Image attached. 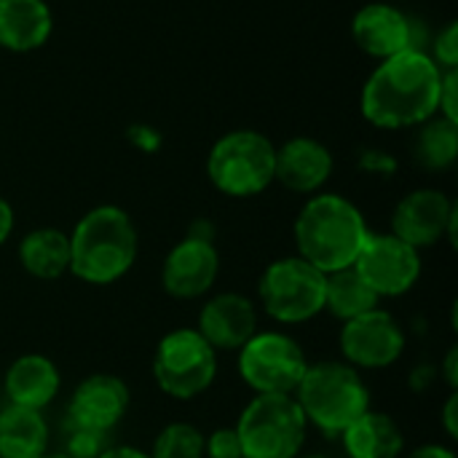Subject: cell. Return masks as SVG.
I'll use <instances>...</instances> for the list:
<instances>
[{
    "label": "cell",
    "mask_w": 458,
    "mask_h": 458,
    "mask_svg": "<svg viewBox=\"0 0 458 458\" xmlns=\"http://www.w3.org/2000/svg\"><path fill=\"white\" fill-rule=\"evenodd\" d=\"M456 204L443 191L419 188V191H411L394 207L389 233H394L413 250H427L443 239L456 244Z\"/></svg>",
    "instance_id": "obj_11"
},
{
    "label": "cell",
    "mask_w": 458,
    "mask_h": 458,
    "mask_svg": "<svg viewBox=\"0 0 458 458\" xmlns=\"http://www.w3.org/2000/svg\"><path fill=\"white\" fill-rule=\"evenodd\" d=\"M352 38L368 56L384 62L416 48L413 21L392 3H368L352 19Z\"/></svg>",
    "instance_id": "obj_15"
},
{
    "label": "cell",
    "mask_w": 458,
    "mask_h": 458,
    "mask_svg": "<svg viewBox=\"0 0 458 458\" xmlns=\"http://www.w3.org/2000/svg\"><path fill=\"white\" fill-rule=\"evenodd\" d=\"M204 456L207 458H244L242 456V443L233 427L215 429L204 440Z\"/></svg>",
    "instance_id": "obj_28"
},
{
    "label": "cell",
    "mask_w": 458,
    "mask_h": 458,
    "mask_svg": "<svg viewBox=\"0 0 458 458\" xmlns=\"http://www.w3.org/2000/svg\"><path fill=\"white\" fill-rule=\"evenodd\" d=\"M306 424H314L327 437H341L365 411H370V392L360 370L346 362L309 365L298 389L293 392Z\"/></svg>",
    "instance_id": "obj_4"
},
{
    "label": "cell",
    "mask_w": 458,
    "mask_h": 458,
    "mask_svg": "<svg viewBox=\"0 0 458 458\" xmlns=\"http://www.w3.org/2000/svg\"><path fill=\"white\" fill-rule=\"evenodd\" d=\"M54 32V13L46 0H0V48L27 54Z\"/></svg>",
    "instance_id": "obj_18"
},
{
    "label": "cell",
    "mask_w": 458,
    "mask_h": 458,
    "mask_svg": "<svg viewBox=\"0 0 458 458\" xmlns=\"http://www.w3.org/2000/svg\"><path fill=\"white\" fill-rule=\"evenodd\" d=\"M233 429L244 458H298L309 424L293 394H255Z\"/></svg>",
    "instance_id": "obj_6"
},
{
    "label": "cell",
    "mask_w": 458,
    "mask_h": 458,
    "mask_svg": "<svg viewBox=\"0 0 458 458\" xmlns=\"http://www.w3.org/2000/svg\"><path fill=\"white\" fill-rule=\"evenodd\" d=\"M354 271L378 298H400L411 293L421 276V255L394 233H368Z\"/></svg>",
    "instance_id": "obj_10"
},
{
    "label": "cell",
    "mask_w": 458,
    "mask_h": 458,
    "mask_svg": "<svg viewBox=\"0 0 458 458\" xmlns=\"http://www.w3.org/2000/svg\"><path fill=\"white\" fill-rule=\"evenodd\" d=\"M131 403L129 386L110 373H94L83 378L70 400V424L110 435L126 416Z\"/></svg>",
    "instance_id": "obj_14"
},
{
    "label": "cell",
    "mask_w": 458,
    "mask_h": 458,
    "mask_svg": "<svg viewBox=\"0 0 458 458\" xmlns=\"http://www.w3.org/2000/svg\"><path fill=\"white\" fill-rule=\"evenodd\" d=\"M408 458H456V454L445 445H421Z\"/></svg>",
    "instance_id": "obj_35"
},
{
    "label": "cell",
    "mask_w": 458,
    "mask_h": 458,
    "mask_svg": "<svg viewBox=\"0 0 458 458\" xmlns=\"http://www.w3.org/2000/svg\"><path fill=\"white\" fill-rule=\"evenodd\" d=\"M437 115H443V118L456 121L458 123V70H445V72H443Z\"/></svg>",
    "instance_id": "obj_29"
},
{
    "label": "cell",
    "mask_w": 458,
    "mask_h": 458,
    "mask_svg": "<svg viewBox=\"0 0 458 458\" xmlns=\"http://www.w3.org/2000/svg\"><path fill=\"white\" fill-rule=\"evenodd\" d=\"M368 233L362 212L341 193H314L295 220L298 255L322 274L354 266Z\"/></svg>",
    "instance_id": "obj_2"
},
{
    "label": "cell",
    "mask_w": 458,
    "mask_h": 458,
    "mask_svg": "<svg viewBox=\"0 0 458 458\" xmlns=\"http://www.w3.org/2000/svg\"><path fill=\"white\" fill-rule=\"evenodd\" d=\"M327 274L306 263L301 255L274 260L260 276V303L266 314L282 325H301L325 311Z\"/></svg>",
    "instance_id": "obj_7"
},
{
    "label": "cell",
    "mask_w": 458,
    "mask_h": 458,
    "mask_svg": "<svg viewBox=\"0 0 458 458\" xmlns=\"http://www.w3.org/2000/svg\"><path fill=\"white\" fill-rule=\"evenodd\" d=\"M107 435L105 432H94L78 424H70L67 429V454L70 458H99L107 451Z\"/></svg>",
    "instance_id": "obj_26"
},
{
    "label": "cell",
    "mask_w": 458,
    "mask_h": 458,
    "mask_svg": "<svg viewBox=\"0 0 458 458\" xmlns=\"http://www.w3.org/2000/svg\"><path fill=\"white\" fill-rule=\"evenodd\" d=\"M443 424H445V432H448V437H454V440H456V435H458V394L456 392H451V397H448V403H445V411H443Z\"/></svg>",
    "instance_id": "obj_32"
},
{
    "label": "cell",
    "mask_w": 458,
    "mask_h": 458,
    "mask_svg": "<svg viewBox=\"0 0 458 458\" xmlns=\"http://www.w3.org/2000/svg\"><path fill=\"white\" fill-rule=\"evenodd\" d=\"M19 263L35 279H59L70 271V236L59 228H35L19 244Z\"/></svg>",
    "instance_id": "obj_22"
},
{
    "label": "cell",
    "mask_w": 458,
    "mask_h": 458,
    "mask_svg": "<svg viewBox=\"0 0 458 458\" xmlns=\"http://www.w3.org/2000/svg\"><path fill=\"white\" fill-rule=\"evenodd\" d=\"M3 386H5V394H8L11 405L30 408V411H43L59 394L62 378H59L56 365L48 357L24 354V357H16L8 365Z\"/></svg>",
    "instance_id": "obj_19"
},
{
    "label": "cell",
    "mask_w": 458,
    "mask_h": 458,
    "mask_svg": "<svg viewBox=\"0 0 458 458\" xmlns=\"http://www.w3.org/2000/svg\"><path fill=\"white\" fill-rule=\"evenodd\" d=\"M43 458H70V456H64V454H59V456H48V454H46Z\"/></svg>",
    "instance_id": "obj_38"
},
{
    "label": "cell",
    "mask_w": 458,
    "mask_h": 458,
    "mask_svg": "<svg viewBox=\"0 0 458 458\" xmlns=\"http://www.w3.org/2000/svg\"><path fill=\"white\" fill-rule=\"evenodd\" d=\"M333 174V153L314 137H293L276 148L274 182H282L293 193L314 196Z\"/></svg>",
    "instance_id": "obj_17"
},
{
    "label": "cell",
    "mask_w": 458,
    "mask_h": 458,
    "mask_svg": "<svg viewBox=\"0 0 458 458\" xmlns=\"http://www.w3.org/2000/svg\"><path fill=\"white\" fill-rule=\"evenodd\" d=\"M443 370H445V381H448L451 392H456V386H458V349H456V346H454V349L448 352V357H445V365H443Z\"/></svg>",
    "instance_id": "obj_34"
},
{
    "label": "cell",
    "mask_w": 458,
    "mask_h": 458,
    "mask_svg": "<svg viewBox=\"0 0 458 458\" xmlns=\"http://www.w3.org/2000/svg\"><path fill=\"white\" fill-rule=\"evenodd\" d=\"M217 376V352L199 330L180 327L158 341L153 357V378L172 400H196Z\"/></svg>",
    "instance_id": "obj_8"
},
{
    "label": "cell",
    "mask_w": 458,
    "mask_h": 458,
    "mask_svg": "<svg viewBox=\"0 0 458 458\" xmlns=\"http://www.w3.org/2000/svg\"><path fill=\"white\" fill-rule=\"evenodd\" d=\"M131 140H134V145L142 148V150H156V148L161 145V134L153 131L150 126H134V129H131Z\"/></svg>",
    "instance_id": "obj_31"
},
{
    "label": "cell",
    "mask_w": 458,
    "mask_h": 458,
    "mask_svg": "<svg viewBox=\"0 0 458 458\" xmlns=\"http://www.w3.org/2000/svg\"><path fill=\"white\" fill-rule=\"evenodd\" d=\"M137 228L115 204L89 209L70 233V271L86 284H113L137 260Z\"/></svg>",
    "instance_id": "obj_3"
},
{
    "label": "cell",
    "mask_w": 458,
    "mask_h": 458,
    "mask_svg": "<svg viewBox=\"0 0 458 458\" xmlns=\"http://www.w3.org/2000/svg\"><path fill=\"white\" fill-rule=\"evenodd\" d=\"M298 458H327V456H322V454H309V456H298Z\"/></svg>",
    "instance_id": "obj_37"
},
{
    "label": "cell",
    "mask_w": 458,
    "mask_h": 458,
    "mask_svg": "<svg viewBox=\"0 0 458 458\" xmlns=\"http://www.w3.org/2000/svg\"><path fill=\"white\" fill-rule=\"evenodd\" d=\"M338 344L346 365L357 370H384L403 357L405 333L389 311L373 309L357 319L344 322Z\"/></svg>",
    "instance_id": "obj_12"
},
{
    "label": "cell",
    "mask_w": 458,
    "mask_h": 458,
    "mask_svg": "<svg viewBox=\"0 0 458 458\" xmlns=\"http://www.w3.org/2000/svg\"><path fill=\"white\" fill-rule=\"evenodd\" d=\"M413 158L427 172H445L458 158V123L443 115H435L416 126Z\"/></svg>",
    "instance_id": "obj_24"
},
{
    "label": "cell",
    "mask_w": 458,
    "mask_h": 458,
    "mask_svg": "<svg viewBox=\"0 0 458 458\" xmlns=\"http://www.w3.org/2000/svg\"><path fill=\"white\" fill-rule=\"evenodd\" d=\"M99 458H150V454H142V451L129 448V445H118V448H107Z\"/></svg>",
    "instance_id": "obj_36"
},
{
    "label": "cell",
    "mask_w": 458,
    "mask_h": 458,
    "mask_svg": "<svg viewBox=\"0 0 458 458\" xmlns=\"http://www.w3.org/2000/svg\"><path fill=\"white\" fill-rule=\"evenodd\" d=\"M341 440L352 458H400L405 448L397 421L378 411H365L344 429Z\"/></svg>",
    "instance_id": "obj_20"
},
{
    "label": "cell",
    "mask_w": 458,
    "mask_h": 458,
    "mask_svg": "<svg viewBox=\"0 0 458 458\" xmlns=\"http://www.w3.org/2000/svg\"><path fill=\"white\" fill-rule=\"evenodd\" d=\"M443 70L421 48L378 62L360 94V110L376 129H416L437 115Z\"/></svg>",
    "instance_id": "obj_1"
},
{
    "label": "cell",
    "mask_w": 458,
    "mask_h": 458,
    "mask_svg": "<svg viewBox=\"0 0 458 458\" xmlns=\"http://www.w3.org/2000/svg\"><path fill=\"white\" fill-rule=\"evenodd\" d=\"M196 330L215 352H239L258 333L255 303L239 293H220L204 303Z\"/></svg>",
    "instance_id": "obj_16"
},
{
    "label": "cell",
    "mask_w": 458,
    "mask_h": 458,
    "mask_svg": "<svg viewBox=\"0 0 458 458\" xmlns=\"http://www.w3.org/2000/svg\"><path fill=\"white\" fill-rule=\"evenodd\" d=\"M276 145L258 129H233L223 134L207 156L209 182L231 196L250 199L274 182Z\"/></svg>",
    "instance_id": "obj_5"
},
{
    "label": "cell",
    "mask_w": 458,
    "mask_h": 458,
    "mask_svg": "<svg viewBox=\"0 0 458 458\" xmlns=\"http://www.w3.org/2000/svg\"><path fill=\"white\" fill-rule=\"evenodd\" d=\"M378 301L381 298L362 282V276L354 271V266L327 274V282H325V309L335 319H341V322L357 319V317L378 309Z\"/></svg>",
    "instance_id": "obj_23"
},
{
    "label": "cell",
    "mask_w": 458,
    "mask_h": 458,
    "mask_svg": "<svg viewBox=\"0 0 458 458\" xmlns=\"http://www.w3.org/2000/svg\"><path fill=\"white\" fill-rule=\"evenodd\" d=\"M360 166L365 169V172H384V174H392L394 169H397V161H392L389 156H384V153H365L362 156V161H360Z\"/></svg>",
    "instance_id": "obj_30"
},
{
    "label": "cell",
    "mask_w": 458,
    "mask_h": 458,
    "mask_svg": "<svg viewBox=\"0 0 458 458\" xmlns=\"http://www.w3.org/2000/svg\"><path fill=\"white\" fill-rule=\"evenodd\" d=\"M435 59V64L445 72V70H458V24L448 21L437 38H435V48L429 54Z\"/></svg>",
    "instance_id": "obj_27"
},
{
    "label": "cell",
    "mask_w": 458,
    "mask_h": 458,
    "mask_svg": "<svg viewBox=\"0 0 458 458\" xmlns=\"http://www.w3.org/2000/svg\"><path fill=\"white\" fill-rule=\"evenodd\" d=\"M48 451V424L43 411L8 405L0 411V458H43Z\"/></svg>",
    "instance_id": "obj_21"
},
{
    "label": "cell",
    "mask_w": 458,
    "mask_h": 458,
    "mask_svg": "<svg viewBox=\"0 0 458 458\" xmlns=\"http://www.w3.org/2000/svg\"><path fill=\"white\" fill-rule=\"evenodd\" d=\"M204 440L193 424L174 421L158 432L150 458H204Z\"/></svg>",
    "instance_id": "obj_25"
},
{
    "label": "cell",
    "mask_w": 458,
    "mask_h": 458,
    "mask_svg": "<svg viewBox=\"0 0 458 458\" xmlns=\"http://www.w3.org/2000/svg\"><path fill=\"white\" fill-rule=\"evenodd\" d=\"M11 231H13V207L0 196V247L8 242Z\"/></svg>",
    "instance_id": "obj_33"
},
{
    "label": "cell",
    "mask_w": 458,
    "mask_h": 458,
    "mask_svg": "<svg viewBox=\"0 0 458 458\" xmlns=\"http://www.w3.org/2000/svg\"><path fill=\"white\" fill-rule=\"evenodd\" d=\"M309 362L295 338L255 333L239 349V376L255 394H293Z\"/></svg>",
    "instance_id": "obj_9"
},
{
    "label": "cell",
    "mask_w": 458,
    "mask_h": 458,
    "mask_svg": "<svg viewBox=\"0 0 458 458\" xmlns=\"http://www.w3.org/2000/svg\"><path fill=\"white\" fill-rule=\"evenodd\" d=\"M217 274H220V255L215 242L188 233L164 258L161 284L177 301H196L215 287Z\"/></svg>",
    "instance_id": "obj_13"
}]
</instances>
